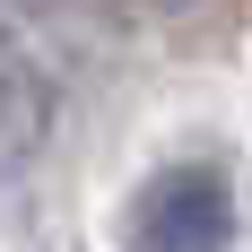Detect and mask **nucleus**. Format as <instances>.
I'll list each match as a JSON object with an SVG mask.
<instances>
[{
  "mask_svg": "<svg viewBox=\"0 0 252 252\" xmlns=\"http://www.w3.org/2000/svg\"><path fill=\"white\" fill-rule=\"evenodd\" d=\"M130 252H235V183L218 165H165L130 191Z\"/></svg>",
  "mask_w": 252,
  "mask_h": 252,
  "instance_id": "f257e3e1",
  "label": "nucleus"
},
{
  "mask_svg": "<svg viewBox=\"0 0 252 252\" xmlns=\"http://www.w3.org/2000/svg\"><path fill=\"white\" fill-rule=\"evenodd\" d=\"M35 9H70V0H35Z\"/></svg>",
  "mask_w": 252,
  "mask_h": 252,
  "instance_id": "7ed1b4c3",
  "label": "nucleus"
},
{
  "mask_svg": "<svg viewBox=\"0 0 252 252\" xmlns=\"http://www.w3.org/2000/svg\"><path fill=\"white\" fill-rule=\"evenodd\" d=\"M52 139V87L35 70V52L0 26V183H18Z\"/></svg>",
  "mask_w": 252,
  "mask_h": 252,
  "instance_id": "f03ea898",
  "label": "nucleus"
},
{
  "mask_svg": "<svg viewBox=\"0 0 252 252\" xmlns=\"http://www.w3.org/2000/svg\"><path fill=\"white\" fill-rule=\"evenodd\" d=\"M157 9H191V0H157Z\"/></svg>",
  "mask_w": 252,
  "mask_h": 252,
  "instance_id": "20e7f679",
  "label": "nucleus"
}]
</instances>
